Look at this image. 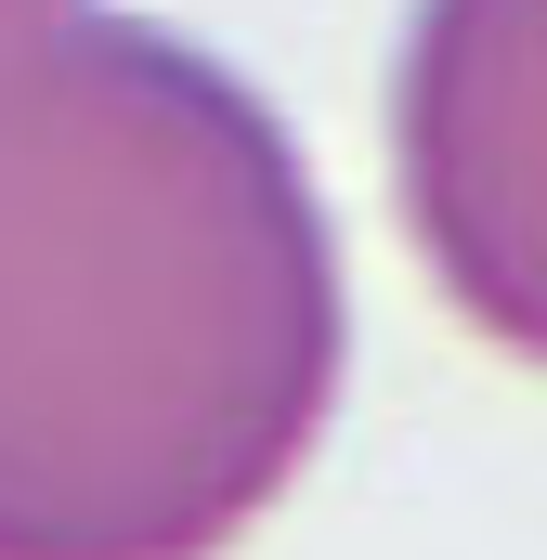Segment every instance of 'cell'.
<instances>
[{"mask_svg":"<svg viewBox=\"0 0 547 560\" xmlns=\"http://www.w3.org/2000/svg\"><path fill=\"white\" fill-rule=\"evenodd\" d=\"M352 275L300 131L156 13L0 26V560H222L300 495Z\"/></svg>","mask_w":547,"mask_h":560,"instance_id":"cell-1","label":"cell"},{"mask_svg":"<svg viewBox=\"0 0 547 560\" xmlns=\"http://www.w3.org/2000/svg\"><path fill=\"white\" fill-rule=\"evenodd\" d=\"M392 222L443 313L547 378V0H405Z\"/></svg>","mask_w":547,"mask_h":560,"instance_id":"cell-2","label":"cell"},{"mask_svg":"<svg viewBox=\"0 0 547 560\" xmlns=\"http://www.w3.org/2000/svg\"><path fill=\"white\" fill-rule=\"evenodd\" d=\"M26 13H66V0H0V26H26Z\"/></svg>","mask_w":547,"mask_h":560,"instance_id":"cell-3","label":"cell"}]
</instances>
